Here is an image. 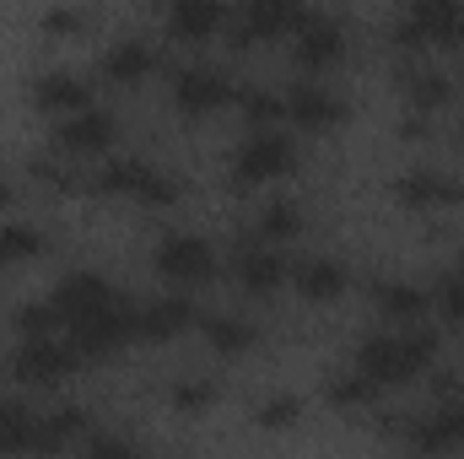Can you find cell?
I'll return each mask as SVG.
<instances>
[{"label":"cell","mask_w":464,"mask_h":459,"mask_svg":"<svg viewBox=\"0 0 464 459\" xmlns=\"http://www.w3.org/2000/svg\"><path fill=\"white\" fill-rule=\"evenodd\" d=\"M438 356H443V330L438 325H378L367 336H356L351 346V367L378 389V395H394V389H416L421 378L438 373Z\"/></svg>","instance_id":"6da1fadb"},{"label":"cell","mask_w":464,"mask_h":459,"mask_svg":"<svg viewBox=\"0 0 464 459\" xmlns=\"http://www.w3.org/2000/svg\"><path fill=\"white\" fill-rule=\"evenodd\" d=\"M151 270L168 292H189L200 298L211 281L227 276V254L217 249V238L200 228H168L151 249Z\"/></svg>","instance_id":"7a4b0ae2"},{"label":"cell","mask_w":464,"mask_h":459,"mask_svg":"<svg viewBox=\"0 0 464 459\" xmlns=\"http://www.w3.org/2000/svg\"><path fill=\"white\" fill-rule=\"evenodd\" d=\"M82 351L65 341L60 330H44V336H11L0 351V378L5 389H60L82 373Z\"/></svg>","instance_id":"3957f363"},{"label":"cell","mask_w":464,"mask_h":459,"mask_svg":"<svg viewBox=\"0 0 464 459\" xmlns=\"http://www.w3.org/2000/svg\"><path fill=\"white\" fill-rule=\"evenodd\" d=\"M130 298H135V292H124L114 276H103V270H87V265L65 270V276H60V281L44 292V303H49V314H54L60 336H82V330H92L98 319L119 314Z\"/></svg>","instance_id":"277c9868"},{"label":"cell","mask_w":464,"mask_h":459,"mask_svg":"<svg viewBox=\"0 0 464 459\" xmlns=\"http://www.w3.org/2000/svg\"><path fill=\"white\" fill-rule=\"evenodd\" d=\"M87 190L92 195H109V200H130V206H146V211H173L184 200V184L151 162V157H130V151H114L109 162H98L87 173Z\"/></svg>","instance_id":"5b68a950"},{"label":"cell","mask_w":464,"mask_h":459,"mask_svg":"<svg viewBox=\"0 0 464 459\" xmlns=\"http://www.w3.org/2000/svg\"><path fill=\"white\" fill-rule=\"evenodd\" d=\"M303 162V141L292 130H243L227 151V184L232 190H276L292 179Z\"/></svg>","instance_id":"8992f818"},{"label":"cell","mask_w":464,"mask_h":459,"mask_svg":"<svg viewBox=\"0 0 464 459\" xmlns=\"http://www.w3.org/2000/svg\"><path fill=\"white\" fill-rule=\"evenodd\" d=\"M389 38L405 54H464V0H416L394 11Z\"/></svg>","instance_id":"52a82bcc"},{"label":"cell","mask_w":464,"mask_h":459,"mask_svg":"<svg viewBox=\"0 0 464 459\" xmlns=\"http://www.w3.org/2000/svg\"><path fill=\"white\" fill-rule=\"evenodd\" d=\"M286 54H292V65H297V76H319V82H330V71L341 65L351 54V27L341 11H303L297 16V27H292V38H286Z\"/></svg>","instance_id":"ba28073f"},{"label":"cell","mask_w":464,"mask_h":459,"mask_svg":"<svg viewBox=\"0 0 464 459\" xmlns=\"http://www.w3.org/2000/svg\"><path fill=\"white\" fill-rule=\"evenodd\" d=\"M114 146H119V114L103 109V103H92V109H82V114L49 124V151L65 157V162L82 168V173H92L98 162H109Z\"/></svg>","instance_id":"9c48e42d"},{"label":"cell","mask_w":464,"mask_h":459,"mask_svg":"<svg viewBox=\"0 0 464 459\" xmlns=\"http://www.w3.org/2000/svg\"><path fill=\"white\" fill-rule=\"evenodd\" d=\"M281 109H286V130L303 141V135H335V130H346L351 98L335 82L292 76V82H281Z\"/></svg>","instance_id":"30bf717a"},{"label":"cell","mask_w":464,"mask_h":459,"mask_svg":"<svg viewBox=\"0 0 464 459\" xmlns=\"http://www.w3.org/2000/svg\"><path fill=\"white\" fill-rule=\"evenodd\" d=\"M237 76H232L222 60H184L179 71H173V109L189 119H211V114H227L232 103H237Z\"/></svg>","instance_id":"8fae6325"},{"label":"cell","mask_w":464,"mask_h":459,"mask_svg":"<svg viewBox=\"0 0 464 459\" xmlns=\"http://www.w3.org/2000/svg\"><path fill=\"white\" fill-rule=\"evenodd\" d=\"M227 276H232V287H237V298L270 303V298L292 292V249H270V243L243 238L227 254Z\"/></svg>","instance_id":"7c38bea8"},{"label":"cell","mask_w":464,"mask_h":459,"mask_svg":"<svg viewBox=\"0 0 464 459\" xmlns=\"http://www.w3.org/2000/svg\"><path fill=\"white\" fill-rule=\"evenodd\" d=\"M389 195L405 211H416V217H443V211H459L464 206V173L438 168V162H411V168L394 173Z\"/></svg>","instance_id":"4fadbf2b"},{"label":"cell","mask_w":464,"mask_h":459,"mask_svg":"<svg viewBox=\"0 0 464 459\" xmlns=\"http://www.w3.org/2000/svg\"><path fill=\"white\" fill-rule=\"evenodd\" d=\"M405 444H411L416 459L464 454V389H438V400L405 427Z\"/></svg>","instance_id":"5bb4252c"},{"label":"cell","mask_w":464,"mask_h":459,"mask_svg":"<svg viewBox=\"0 0 464 459\" xmlns=\"http://www.w3.org/2000/svg\"><path fill=\"white\" fill-rule=\"evenodd\" d=\"M27 103L49 119V124L54 119H71V114H82V109L98 103V76H87L76 65H44V71L27 76Z\"/></svg>","instance_id":"9a60e30c"},{"label":"cell","mask_w":464,"mask_h":459,"mask_svg":"<svg viewBox=\"0 0 464 459\" xmlns=\"http://www.w3.org/2000/svg\"><path fill=\"white\" fill-rule=\"evenodd\" d=\"M157 65H162V44L151 38V33H119L109 38L103 49H98V82H109V87H140L146 76H157Z\"/></svg>","instance_id":"2e32d148"},{"label":"cell","mask_w":464,"mask_h":459,"mask_svg":"<svg viewBox=\"0 0 464 459\" xmlns=\"http://www.w3.org/2000/svg\"><path fill=\"white\" fill-rule=\"evenodd\" d=\"M303 5L292 0H243L232 5V27H227V49H254V44H286L297 27Z\"/></svg>","instance_id":"e0dca14e"},{"label":"cell","mask_w":464,"mask_h":459,"mask_svg":"<svg viewBox=\"0 0 464 459\" xmlns=\"http://www.w3.org/2000/svg\"><path fill=\"white\" fill-rule=\"evenodd\" d=\"M351 287H356V276H351V265L341 259V254H330V249L292 254V292H297L303 303H314V308L341 303Z\"/></svg>","instance_id":"ac0fdd59"},{"label":"cell","mask_w":464,"mask_h":459,"mask_svg":"<svg viewBox=\"0 0 464 459\" xmlns=\"http://www.w3.org/2000/svg\"><path fill=\"white\" fill-rule=\"evenodd\" d=\"M227 27H232V5H217V0H173L162 11V38L184 44V49H206V44L227 38Z\"/></svg>","instance_id":"d6986e66"},{"label":"cell","mask_w":464,"mask_h":459,"mask_svg":"<svg viewBox=\"0 0 464 459\" xmlns=\"http://www.w3.org/2000/svg\"><path fill=\"white\" fill-rule=\"evenodd\" d=\"M200 298H189V292H151V298H140V346H168L179 341V336H189V330H200Z\"/></svg>","instance_id":"ffe728a7"},{"label":"cell","mask_w":464,"mask_h":459,"mask_svg":"<svg viewBox=\"0 0 464 459\" xmlns=\"http://www.w3.org/2000/svg\"><path fill=\"white\" fill-rule=\"evenodd\" d=\"M400 98H405V114L411 119H427L432 124V119L459 98V82H454V71H443L432 60H411L400 71Z\"/></svg>","instance_id":"44dd1931"},{"label":"cell","mask_w":464,"mask_h":459,"mask_svg":"<svg viewBox=\"0 0 464 459\" xmlns=\"http://www.w3.org/2000/svg\"><path fill=\"white\" fill-rule=\"evenodd\" d=\"M92 416H87V405H76V400H60V405H49V411H38V427H33V459H54V454H71V449H82L87 438H92Z\"/></svg>","instance_id":"7402d4cb"},{"label":"cell","mask_w":464,"mask_h":459,"mask_svg":"<svg viewBox=\"0 0 464 459\" xmlns=\"http://www.w3.org/2000/svg\"><path fill=\"white\" fill-rule=\"evenodd\" d=\"M367 303L378 314V325H432V298L421 281H405V276H378L367 287Z\"/></svg>","instance_id":"603a6c76"},{"label":"cell","mask_w":464,"mask_h":459,"mask_svg":"<svg viewBox=\"0 0 464 459\" xmlns=\"http://www.w3.org/2000/svg\"><path fill=\"white\" fill-rule=\"evenodd\" d=\"M195 336L211 346L217 356H248L259 346V319L248 308H206Z\"/></svg>","instance_id":"cb8c5ba5"},{"label":"cell","mask_w":464,"mask_h":459,"mask_svg":"<svg viewBox=\"0 0 464 459\" xmlns=\"http://www.w3.org/2000/svg\"><path fill=\"white\" fill-rule=\"evenodd\" d=\"M254 243H270V249H292L303 238V206L292 195H265L259 211H254V228H248Z\"/></svg>","instance_id":"d4e9b609"},{"label":"cell","mask_w":464,"mask_h":459,"mask_svg":"<svg viewBox=\"0 0 464 459\" xmlns=\"http://www.w3.org/2000/svg\"><path fill=\"white\" fill-rule=\"evenodd\" d=\"M33 427L38 405L22 400L16 389H0V459H33Z\"/></svg>","instance_id":"484cf974"},{"label":"cell","mask_w":464,"mask_h":459,"mask_svg":"<svg viewBox=\"0 0 464 459\" xmlns=\"http://www.w3.org/2000/svg\"><path fill=\"white\" fill-rule=\"evenodd\" d=\"M44 249H49V232L38 228L33 217H16V211L0 217V270L33 265V259H44Z\"/></svg>","instance_id":"4316f807"},{"label":"cell","mask_w":464,"mask_h":459,"mask_svg":"<svg viewBox=\"0 0 464 459\" xmlns=\"http://www.w3.org/2000/svg\"><path fill=\"white\" fill-rule=\"evenodd\" d=\"M427 298H432L438 330H464V259H454V265L438 270V281L427 287Z\"/></svg>","instance_id":"83f0119b"},{"label":"cell","mask_w":464,"mask_h":459,"mask_svg":"<svg viewBox=\"0 0 464 459\" xmlns=\"http://www.w3.org/2000/svg\"><path fill=\"white\" fill-rule=\"evenodd\" d=\"M383 395L356 373V367H341V373H330V384H324V405H335V411H346V416H356V411H372Z\"/></svg>","instance_id":"f1b7e54d"},{"label":"cell","mask_w":464,"mask_h":459,"mask_svg":"<svg viewBox=\"0 0 464 459\" xmlns=\"http://www.w3.org/2000/svg\"><path fill=\"white\" fill-rule=\"evenodd\" d=\"M82 459H151L130 433H119V427H92V438L76 449Z\"/></svg>","instance_id":"f546056e"},{"label":"cell","mask_w":464,"mask_h":459,"mask_svg":"<svg viewBox=\"0 0 464 459\" xmlns=\"http://www.w3.org/2000/svg\"><path fill=\"white\" fill-rule=\"evenodd\" d=\"M254 422H259L265 433H286V427L303 422V400H297V395H270V400L254 411Z\"/></svg>","instance_id":"4dcf8cb0"},{"label":"cell","mask_w":464,"mask_h":459,"mask_svg":"<svg viewBox=\"0 0 464 459\" xmlns=\"http://www.w3.org/2000/svg\"><path fill=\"white\" fill-rule=\"evenodd\" d=\"M173 405H179V411H206V405H217V384H206V378H184V384L173 389Z\"/></svg>","instance_id":"1f68e13d"},{"label":"cell","mask_w":464,"mask_h":459,"mask_svg":"<svg viewBox=\"0 0 464 459\" xmlns=\"http://www.w3.org/2000/svg\"><path fill=\"white\" fill-rule=\"evenodd\" d=\"M82 22H87L82 11H49V16H44V27H49V33H76Z\"/></svg>","instance_id":"d6a6232c"},{"label":"cell","mask_w":464,"mask_h":459,"mask_svg":"<svg viewBox=\"0 0 464 459\" xmlns=\"http://www.w3.org/2000/svg\"><path fill=\"white\" fill-rule=\"evenodd\" d=\"M459 151H464V119H459Z\"/></svg>","instance_id":"836d02e7"},{"label":"cell","mask_w":464,"mask_h":459,"mask_svg":"<svg viewBox=\"0 0 464 459\" xmlns=\"http://www.w3.org/2000/svg\"><path fill=\"white\" fill-rule=\"evenodd\" d=\"M405 459H416V454H405Z\"/></svg>","instance_id":"e575fe53"}]
</instances>
